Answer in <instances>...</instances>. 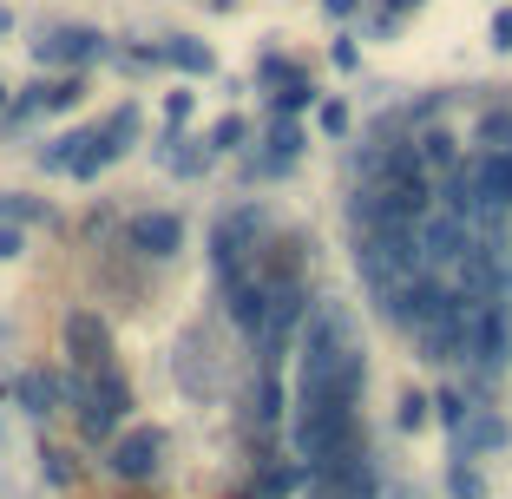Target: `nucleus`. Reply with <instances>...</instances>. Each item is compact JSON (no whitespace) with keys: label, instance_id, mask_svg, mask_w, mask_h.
<instances>
[{"label":"nucleus","instance_id":"f257e3e1","mask_svg":"<svg viewBox=\"0 0 512 499\" xmlns=\"http://www.w3.org/2000/svg\"><path fill=\"white\" fill-rule=\"evenodd\" d=\"M296 394H329V401H355V394H362V348H355V335H348L342 309H316L309 342H302Z\"/></svg>","mask_w":512,"mask_h":499},{"label":"nucleus","instance_id":"f03ea898","mask_svg":"<svg viewBox=\"0 0 512 499\" xmlns=\"http://www.w3.org/2000/svg\"><path fill=\"white\" fill-rule=\"evenodd\" d=\"M296 454L309 473L335 467L355 454V401H329V394H296Z\"/></svg>","mask_w":512,"mask_h":499},{"label":"nucleus","instance_id":"7ed1b4c3","mask_svg":"<svg viewBox=\"0 0 512 499\" xmlns=\"http://www.w3.org/2000/svg\"><path fill=\"white\" fill-rule=\"evenodd\" d=\"M86 388H79V408H86V434H112V421L125 414V381L112 368H86Z\"/></svg>","mask_w":512,"mask_h":499},{"label":"nucleus","instance_id":"20e7f679","mask_svg":"<svg viewBox=\"0 0 512 499\" xmlns=\"http://www.w3.org/2000/svg\"><path fill=\"white\" fill-rule=\"evenodd\" d=\"M316 499H375V467L362 454L335 460V467L316 473Z\"/></svg>","mask_w":512,"mask_h":499},{"label":"nucleus","instance_id":"39448f33","mask_svg":"<svg viewBox=\"0 0 512 499\" xmlns=\"http://www.w3.org/2000/svg\"><path fill=\"white\" fill-rule=\"evenodd\" d=\"M66 355H73L79 368H106L112 362V335H106V322L92 316V309L66 316Z\"/></svg>","mask_w":512,"mask_h":499},{"label":"nucleus","instance_id":"423d86ee","mask_svg":"<svg viewBox=\"0 0 512 499\" xmlns=\"http://www.w3.org/2000/svg\"><path fill=\"white\" fill-rule=\"evenodd\" d=\"M158 454H165V440L151 434V427H138V434H125L119 447H112V473H119V480H151V473H158Z\"/></svg>","mask_w":512,"mask_h":499},{"label":"nucleus","instance_id":"0eeeda50","mask_svg":"<svg viewBox=\"0 0 512 499\" xmlns=\"http://www.w3.org/2000/svg\"><path fill=\"white\" fill-rule=\"evenodd\" d=\"M99 33L92 27H60V33H40V66L53 60V66H79V60H99Z\"/></svg>","mask_w":512,"mask_h":499},{"label":"nucleus","instance_id":"6e6552de","mask_svg":"<svg viewBox=\"0 0 512 499\" xmlns=\"http://www.w3.org/2000/svg\"><path fill=\"white\" fill-rule=\"evenodd\" d=\"M132 243L145 250V257H171V250L184 243V224H178L171 211H145V217L132 224Z\"/></svg>","mask_w":512,"mask_h":499},{"label":"nucleus","instance_id":"1a4fd4ad","mask_svg":"<svg viewBox=\"0 0 512 499\" xmlns=\"http://www.w3.org/2000/svg\"><path fill=\"white\" fill-rule=\"evenodd\" d=\"M20 401H27L33 414H46L60 401V375H20Z\"/></svg>","mask_w":512,"mask_h":499},{"label":"nucleus","instance_id":"9d476101","mask_svg":"<svg viewBox=\"0 0 512 499\" xmlns=\"http://www.w3.org/2000/svg\"><path fill=\"white\" fill-rule=\"evenodd\" d=\"M165 60L184 66V73H211V53H204L197 40H171V46H165Z\"/></svg>","mask_w":512,"mask_h":499},{"label":"nucleus","instance_id":"9b49d317","mask_svg":"<svg viewBox=\"0 0 512 499\" xmlns=\"http://www.w3.org/2000/svg\"><path fill=\"white\" fill-rule=\"evenodd\" d=\"M79 79H60V86H33V106H73Z\"/></svg>","mask_w":512,"mask_h":499},{"label":"nucleus","instance_id":"f8f14e48","mask_svg":"<svg viewBox=\"0 0 512 499\" xmlns=\"http://www.w3.org/2000/svg\"><path fill=\"white\" fill-rule=\"evenodd\" d=\"M270 145H276V158H289V152L302 145V132H296V125H276V138H270Z\"/></svg>","mask_w":512,"mask_h":499},{"label":"nucleus","instance_id":"ddd939ff","mask_svg":"<svg viewBox=\"0 0 512 499\" xmlns=\"http://www.w3.org/2000/svg\"><path fill=\"white\" fill-rule=\"evenodd\" d=\"M427 421V401H421V394H407V401H401V427H421Z\"/></svg>","mask_w":512,"mask_h":499},{"label":"nucleus","instance_id":"4468645a","mask_svg":"<svg viewBox=\"0 0 512 499\" xmlns=\"http://www.w3.org/2000/svg\"><path fill=\"white\" fill-rule=\"evenodd\" d=\"M493 46H512V7H499V14H493Z\"/></svg>","mask_w":512,"mask_h":499},{"label":"nucleus","instance_id":"2eb2a0df","mask_svg":"<svg viewBox=\"0 0 512 499\" xmlns=\"http://www.w3.org/2000/svg\"><path fill=\"white\" fill-rule=\"evenodd\" d=\"M453 493H460V499H480V473H453Z\"/></svg>","mask_w":512,"mask_h":499},{"label":"nucleus","instance_id":"dca6fc26","mask_svg":"<svg viewBox=\"0 0 512 499\" xmlns=\"http://www.w3.org/2000/svg\"><path fill=\"white\" fill-rule=\"evenodd\" d=\"M211 138H217V145H237V138H243V119H224V125H217Z\"/></svg>","mask_w":512,"mask_h":499},{"label":"nucleus","instance_id":"f3484780","mask_svg":"<svg viewBox=\"0 0 512 499\" xmlns=\"http://www.w3.org/2000/svg\"><path fill=\"white\" fill-rule=\"evenodd\" d=\"M0 257H20V230L14 224H0Z\"/></svg>","mask_w":512,"mask_h":499},{"label":"nucleus","instance_id":"a211bd4d","mask_svg":"<svg viewBox=\"0 0 512 499\" xmlns=\"http://www.w3.org/2000/svg\"><path fill=\"white\" fill-rule=\"evenodd\" d=\"M0 211H7V217H33V204H20L14 191H0Z\"/></svg>","mask_w":512,"mask_h":499},{"label":"nucleus","instance_id":"6ab92c4d","mask_svg":"<svg viewBox=\"0 0 512 499\" xmlns=\"http://www.w3.org/2000/svg\"><path fill=\"white\" fill-rule=\"evenodd\" d=\"M329 7H335V14H348V7H355V0H329Z\"/></svg>","mask_w":512,"mask_h":499},{"label":"nucleus","instance_id":"aec40b11","mask_svg":"<svg viewBox=\"0 0 512 499\" xmlns=\"http://www.w3.org/2000/svg\"><path fill=\"white\" fill-rule=\"evenodd\" d=\"M7 27H14V14H7V7H0V33H7Z\"/></svg>","mask_w":512,"mask_h":499},{"label":"nucleus","instance_id":"412c9836","mask_svg":"<svg viewBox=\"0 0 512 499\" xmlns=\"http://www.w3.org/2000/svg\"><path fill=\"white\" fill-rule=\"evenodd\" d=\"M0 99H7V86H0Z\"/></svg>","mask_w":512,"mask_h":499}]
</instances>
